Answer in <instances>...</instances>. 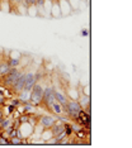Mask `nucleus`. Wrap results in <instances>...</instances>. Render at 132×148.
<instances>
[{
  "mask_svg": "<svg viewBox=\"0 0 132 148\" xmlns=\"http://www.w3.org/2000/svg\"><path fill=\"white\" fill-rule=\"evenodd\" d=\"M81 109L83 108L80 106L78 100H72V99H69L67 100V103H66V105L62 106L64 114H65L69 119H71L72 122H76L78 114H79V111H80Z\"/></svg>",
  "mask_w": 132,
  "mask_h": 148,
  "instance_id": "obj_1",
  "label": "nucleus"
},
{
  "mask_svg": "<svg viewBox=\"0 0 132 148\" xmlns=\"http://www.w3.org/2000/svg\"><path fill=\"white\" fill-rule=\"evenodd\" d=\"M43 87L45 85L40 81H37L34 84V86L32 87L31 93H29V103L33 104L34 106H40L41 101H42V96H43Z\"/></svg>",
  "mask_w": 132,
  "mask_h": 148,
  "instance_id": "obj_2",
  "label": "nucleus"
},
{
  "mask_svg": "<svg viewBox=\"0 0 132 148\" xmlns=\"http://www.w3.org/2000/svg\"><path fill=\"white\" fill-rule=\"evenodd\" d=\"M22 72H23V70H20L19 67H13V69H10V71L7 75L0 77V82H1L5 87H10L11 85L17 81V79L19 77Z\"/></svg>",
  "mask_w": 132,
  "mask_h": 148,
  "instance_id": "obj_3",
  "label": "nucleus"
},
{
  "mask_svg": "<svg viewBox=\"0 0 132 148\" xmlns=\"http://www.w3.org/2000/svg\"><path fill=\"white\" fill-rule=\"evenodd\" d=\"M55 101V96H54V86L52 85H46L43 87V96H42V101H41V105L43 109L50 108V105Z\"/></svg>",
  "mask_w": 132,
  "mask_h": 148,
  "instance_id": "obj_4",
  "label": "nucleus"
},
{
  "mask_svg": "<svg viewBox=\"0 0 132 148\" xmlns=\"http://www.w3.org/2000/svg\"><path fill=\"white\" fill-rule=\"evenodd\" d=\"M41 79V75L38 72H34V71H27L25 72V81H24V86H23V90H27V91H31L32 87L34 86L37 81H40Z\"/></svg>",
  "mask_w": 132,
  "mask_h": 148,
  "instance_id": "obj_5",
  "label": "nucleus"
},
{
  "mask_svg": "<svg viewBox=\"0 0 132 148\" xmlns=\"http://www.w3.org/2000/svg\"><path fill=\"white\" fill-rule=\"evenodd\" d=\"M55 122H56V117H55V115L54 117H52V115H41L40 120H38V123H40L45 129H50L54 125Z\"/></svg>",
  "mask_w": 132,
  "mask_h": 148,
  "instance_id": "obj_6",
  "label": "nucleus"
},
{
  "mask_svg": "<svg viewBox=\"0 0 132 148\" xmlns=\"http://www.w3.org/2000/svg\"><path fill=\"white\" fill-rule=\"evenodd\" d=\"M54 96H55V100H56L57 103H60L62 106H65L66 105V103H67V96H66V94H64V93H61V91H58L56 90V87L54 86Z\"/></svg>",
  "mask_w": 132,
  "mask_h": 148,
  "instance_id": "obj_7",
  "label": "nucleus"
},
{
  "mask_svg": "<svg viewBox=\"0 0 132 148\" xmlns=\"http://www.w3.org/2000/svg\"><path fill=\"white\" fill-rule=\"evenodd\" d=\"M48 111H50V113H52L54 115H62V114H64V110H62V105H61L60 103H57L56 100H55V101L52 103L51 105H50V108H48Z\"/></svg>",
  "mask_w": 132,
  "mask_h": 148,
  "instance_id": "obj_8",
  "label": "nucleus"
},
{
  "mask_svg": "<svg viewBox=\"0 0 132 148\" xmlns=\"http://www.w3.org/2000/svg\"><path fill=\"white\" fill-rule=\"evenodd\" d=\"M9 71H10V66L8 65L7 60L1 58V60H0V77L5 76L8 72H9Z\"/></svg>",
  "mask_w": 132,
  "mask_h": 148,
  "instance_id": "obj_9",
  "label": "nucleus"
},
{
  "mask_svg": "<svg viewBox=\"0 0 132 148\" xmlns=\"http://www.w3.org/2000/svg\"><path fill=\"white\" fill-rule=\"evenodd\" d=\"M29 93H31V91L22 90V91H19V93L17 94V97L20 100V103H22V104H24V103H28L29 101Z\"/></svg>",
  "mask_w": 132,
  "mask_h": 148,
  "instance_id": "obj_10",
  "label": "nucleus"
},
{
  "mask_svg": "<svg viewBox=\"0 0 132 148\" xmlns=\"http://www.w3.org/2000/svg\"><path fill=\"white\" fill-rule=\"evenodd\" d=\"M20 61H22V58H14V57H8L7 58V62L10 66V69H13V67H19Z\"/></svg>",
  "mask_w": 132,
  "mask_h": 148,
  "instance_id": "obj_11",
  "label": "nucleus"
},
{
  "mask_svg": "<svg viewBox=\"0 0 132 148\" xmlns=\"http://www.w3.org/2000/svg\"><path fill=\"white\" fill-rule=\"evenodd\" d=\"M78 101H79V104H80L81 108H85V106H88V105H90V97L88 96V95H81L80 96V99H78Z\"/></svg>",
  "mask_w": 132,
  "mask_h": 148,
  "instance_id": "obj_12",
  "label": "nucleus"
},
{
  "mask_svg": "<svg viewBox=\"0 0 132 148\" xmlns=\"http://www.w3.org/2000/svg\"><path fill=\"white\" fill-rule=\"evenodd\" d=\"M64 132L66 133V135H67V137H71V135L74 134V132H72L71 123H67V122H65V125H64Z\"/></svg>",
  "mask_w": 132,
  "mask_h": 148,
  "instance_id": "obj_13",
  "label": "nucleus"
},
{
  "mask_svg": "<svg viewBox=\"0 0 132 148\" xmlns=\"http://www.w3.org/2000/svg\"><path fill=\"white\" fill-rule=\"evenodd\" d=\"M10 104L13 105V106H15V109H17L20 104H22V103H20V100L18 99V97H14V99H11V100H10Z\"/></svg>",
  "mask_w": 132,
  "mask_h": 148,
  "instance_id": "obj_14",
  "label": "nucleus"
},
{
  "mask_svg": "<svg viewBox=\"0 0 132 148\" xmlns=\"http://www.w3.org/2000/svg\"><path fill=\"white\" fill-rule=\"evenodd\" d=\"M81 34H83V35H88V31H83V32H81Z\"/></svg>",
  "mask_w": 132,
  "mask_h": 148,
  "instance_id": "obj_15",
  "label": "nucleus"
},
{
  "mask_svg": "<svg viewBox=\"0 0 132 148\" xmlns=\"http://www.w3.org/2000/svg\"><path fill=\"white\" fill-rule=\"evenodd\" d=\"M57 1H60V0H57Z\"/></svg>",
  "mask_w": 132,
  "mask_h": 148,
  "instance_id": "obj_16",
  "label": "nucleus"
}]
</instances>
